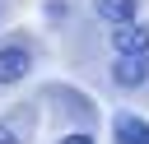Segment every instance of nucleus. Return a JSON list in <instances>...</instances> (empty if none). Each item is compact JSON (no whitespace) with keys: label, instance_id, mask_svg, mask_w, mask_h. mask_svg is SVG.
I'll return each mask as SVG.
<instances>
[{"label":"nucleus","instance_id":"obj_3","mask_svg":"<svg viewBox=\"0 0 149 144\" xmlns=\"http://www.w3.org/2000/svg\"><path fill=\"white\" fill-rule=\"evenodd\" d=\"M112 79L121 88H140L149 79V51H135V56H116L112 60Z\"/></svg>","mask_w":149,"mask_h":144},{"label":"nucleus","instance_id":"obj_7","mask_svg":"<svg viewBox=\"0 0 149 144\" xmlns=\"http://www.w3.org/2000/svg\"><path fill=\"white\" fill-rule=\"evenodd\" d=\"M61 144H93V135H88V130H79V135H65Z\"/></svg>","mask_w":149,"mask_h":144},{"label":"nucleus","instance_id":"obj_2","mask_svg":"<svg viewBox=\"0 0 149 144\" xmlns=\"http://www.w3.org/2000/svg\"><path fill=\"white\" fill-rule=\"evenodd\" d=\"M112 51L116 56H135V51H149V23H112Z\"/></svg>","mask_w":149,"mask_h":144},{"label":"nucleus","instance_id":"obj_5","mask_svg":"<svg viewBox=\"0 0 149 144\" xmlns=\"http://www.w3.org/2000/svg\"><path fill=\"white\" fill-rule=\"evenodd\" d=\"M93 14L107 23H130L140 14V0H93Z\"/></svg>","mask_w":149,"mask_h":144},{"label":"nucleus","instance_id":"obj_6","mask_svg":"<svg viewBox=\"0 0 149 144\" xmlns=\"http://www.w3.org/2000/svg\"><path fill=\"white\" fill-rule=\"evenodd\" d=\"M0 144H28V125L23 121H0Z\"/></svg>","mask_w":149,"mask_h":144},{"label":"nucleus","instance_id":"obj_4","mask_svg":"<svg viewBox=\"0 0 149 144\" xmlns=\"http://www.w3.org/2000/svg\"><path fill=\"white\" fill-rule=\"evenodd\" d=\"M112 135H116V144H149V121L135 111H121L112 121Z\"/></svg>","mask_w":149,"mask_h":144},{"label":"nucleus","instance_id":"obj_1","mask_svg":"<svg viewBox=\"0 0 149 144\" xmlns=\"http://www.w3.org/2000/svg\"><path fill=\"white\" fill-rule=\"evenodd\" d=\"M28 70H33V51H28L23 42H5V46H0V88L28 79Z\"/></svg>","mask_w":149,"mask_h":144}]
</instances>
